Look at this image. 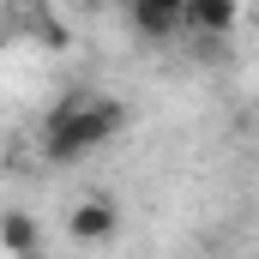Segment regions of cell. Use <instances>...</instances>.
Listing matches in <instances>:
<instances>
[{
  "instance_id": "3957f363",
  "label": "cell",
  "mask_w": 259,
  "mask_h": 259,
  "mask_svg": "<svg viewBox=\"0 0 259 259\" xmlns=\"http://www.w3.org/2000/svg\"><path fill=\"white\" fill-rule=\"evenodd\" d=\"M181 18H187V0H127V24L145 42L181 36Z\"/></svg>"
},
{
  "instance_id": "7a4b0ae2",
  "label": "cell",
  "mask_w": 259,
  "mask_h": 259,
  "mask_svg": "<svg viewBox=\"0 0 259 259\" xmlns=\"http://www.w3.org/2000/svg\"><path fill=\"white\" fill-rule=\"evenodd\" d=\"M121 223H127V217H121V199L103 193V187H97V193H78L72 205H66V235H72L78 247H103V241H115Z\"/></svg>"
},
{
  "instance_id": "277c9868",
  "label": "cell",
  "mask_w": 259,
  "mask_h": 259,
  "mask_svg": "<svg viewBox=\"0 0 259 259\" xmlns=\"http://www.w3.org/2000/svg\"><path fill=\"white\" fill-rule=\"evenodd\" d=\"M241 24V0H187V18H181V30H193V36H229Z\"/></svg>"
},
{
  "instance_id": "6da1fadb",
  "label": "cell",
  "mask_w": 259,
  "mask_h": 259,
  "mask_svg": "<svg viewBox=\"0 0 259 259\" xmlns=\"http://www.w3.org/2000/svg\"><path fill=\"white\" fill-rule=\"evenodd\" d=\"M121 133H127V103L121 97H109V91H66L61 103L42 115L36 145H42L49 163H78V157L103 151Z\"/></svg>"
},
{
  "instance_id": "5b68a950",
  "label": "cell",
  "mask_w": 259,
  "mask_h": 259,
  "mask_svg": "<svg viewBox=\"0 0 259 259\" xmlns=\"http://www.w3.org/2000/svg\"><path fill=\"white\" fill-rule=\"evenodd\" d=\"M0 253L6 259H42V223L30 211H0Z\"/></svg>"
}]
</instances>
